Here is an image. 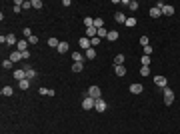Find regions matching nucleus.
Wrapping results in <instances>:
<instances>
[{
	"label": "nucleus",
	"instance_id": "nucleus-34",
	"mask_svg": "<svg viewBox=\"0 0 180 134\" xmlns=\"http://www.w3.org/2000/svg\"><path fill=\"white\" fill-rule=\"evenodd\" d=\"M140 74H142V76H148V74H150V68H148V66H142V68H140Z\"/></svg>",
	"mask_w": 180,
	"mask_h": 134
},
{
	"label": "nucleus",
	"instance_id": "nucleus-26",
	"mask_svg": "<svg viewBox=\"0 0 180 134\" xmlns=\"http://www.w3.org/2000/svg\"><path fill=\"white\" fill-rule=\"evenodd\" d=\"M20 58H22V52H12V54H10V60H12V62H18Z\"/></svg>",
	"mask_w": 180,
	"mask_h": 134
},
{
	"label": "nucleus",
	"instance_id": "nucleus-5",
	"mask_svg": "<svg viewBox=\"0 0 180 134\" xmlns=\"http://www.w3.org/2000/svg\"><path fill=\"white\" fill-rule=\"evenodd\" d=\"M106 108H108V106H106V102H104L102 98H100V100H96V104H94V110H96V112H104Z\"/></svg>",
	"mask_w": 180,
	"mask_h": 134
},
{
	"label": "nucleus",
	"instance_id": "nucleus-6",
	"mask_svg": "<svg viewBox=\"0 0 180 134\" xmlns=\"http://www.w3.org/2000/svg\"><path fill=\"white\" fill-rule=\"evenodd\" d=\"M154 84H156V86H162V88H166L168 80H166L164 76H154Z\"/></svg>",
	"mask_w": 180,
	"mask_h": 134
},
{
	"label": "nucleus",
	"instance_id": "nucleus-14",
	"mask_svg": "<svg viewBox=\"0 0 180 134\" xmlns=\"http://www.w3.org/2000/svg\"><path fill=\"white\" fill-rule=\"evenodd\" d=\"M160 14H162V10H160L158 6H154V8H150V16H152V18H158Z\"/></svg>",
	"mask_w": 180,
	"mask_h": 134
},
{
	"label": "nucleus",
	"instance_id": "nucleus-41",
	"mask_svg": "<svg viewBox=\"0 0 180 134\" xmlns=\"http://www.w3.org/2000/svg\"><path fill=\"white\" fill-rule=\"evenodd\" d=\"M22 8H32V2H22Z\"/></svg>",
	"mask_w": 180,
	"mask_h": 134
},
{
	"label": "nucleus",
	"instance_id": "nucleus-38",
	"mask_svg": "<svg viewBox=\"0 0 180 134\" xmlns=\"http://www.w3.org/2000/svg\"><path fill=\"white\" fill-rule=\"evenodd\" d=\"M140 44H142V46H148V36H140Z\"/></svg>",
	"mask_w": 180,
	"mask_h": 134
},
{
	"label": "nucleus",
	"instance_id": "nucleus-37",
	"mask_svg": "<svg viewBox=\"0 0 180 134\" xmlns=\"http://www.w3.org/2000/svg\"><path fill=\"white\" fill-rule=\"evenodd\" d=\"M144 54H146V56H150V54H152V46H150V44L144 46Z\"/></svg>",
	"mask_w": 180,
	"mask_h": 134
},
{
	"label": "nucleus",
	"instance_id": "nucleus-27",
	"mask_svg": "<svg viewBox=\"0 0 180 134\" xmlns=\"http://www.w3.org/2000/svg\"><path fill=\"white\" fill-rule=\"evenodd\" d=\"M136 22H138L136 18H126V26H128V28H134V26H136Z\"/></svg>",
	"mask_w": 180,
	"mask_h": 134
},
{
	"label": "nucleus",
	"instance_id": "nucleus-19",
	"mask_svg": "<svg viewBox=\"0 0 180 134\" xmlns=\"http://www.w3.org/2000/svg\"><path fill=\"white\" fill-rule=\"evenodd\" d=\"M114 20H116V22H122V24H126V16H124L122 12H116V16H114Z\"/></svg>",
	"mask_w": 180,
	"mask_h": 134
},
{
	"label": "nucleus",
	"instance_id": "nucleus-24",
	"mask_svg": "<svg viewBox=\"0 0 180 134\" xmlns=\"http://www.w3.org/2000/svg\"><path fill=\"white\" fill-rule=\"evenodd\" d=\"M0 92H2V96H12V94H14V90L10 88V86H4Z\"/></svg>",
	"mask_w": 180,
	"mask_h": 134
},
{
	"label": "nucleus",
	"instance_id": "nucleus-20",
	"mask_svg": "<svg viewBox=\"0 0 180 134\" xmlns=\"http://www.w3.org/2000/svg\"><path fill=\"white\" fill-rule=\"evenodd\" d=\"M108 32H110V30H106V28L102 26V28H98V34H96V36H98V38H106V36H108Z\"/></svg>",
	"mask_w": 180,
	"mask_h": 134
},
{
	"label": "nucleus",
	"instance_id": "nucleus-15",
	"mask_svg": "<svg viewBox=\"0 0 180 134\" xmlns=\"http://www.w3.org/2000/svg\"><path fill=\"white\" fill-rule=\"evenodd\" d=\"M72 60H74V62H84V54H80V52H72Z\"/></svg>",
	"mask_w": 180,
	"mask_h": 134
},
{
	"label": "nucleus",
	"instance_id": "nucleus-7",
	"mask_svg": "<svg viewBox=\"0 0 180 134\" xmlns=\"http://www.w3.org/2000/svg\"><path fill=\"white\" fill-rule=\"evenodd\" d=\"M24 70H26V78H28V80H34V78H36V70H34V68L24 66Z\"/></svg>",
	"mask_w": 180,
	"mask_h": 134
},
{
	"label": "nucleus",
	"instance_id": "nucleus-17",
	"mask_svg": "<svg viewBox=\"0 0 180 134\" xmlns=\"http://www.w3.org/2000/svg\"><path fill=\"white\" fill-rule=\"evenodd\" d=\"M72 70H74V72H82V70H84V62H74V64H72Z\"/></svg>",
	"mask_w": 180,
	"mask_h": 134
},
{
	"label": "nucleus",
	"instance_id": "nucleus-18",
	"mask_svg": "<svg viewBox=\"0 0 180 134\" xmlns=\"http://www.w3.org/2000/svg\"><path fill=\"white\" fill-rule=\"evenodd\" d=\"M114 72H116V76H124V74H126L124 64H122V66H114Z\"/></svg>",
	"mask_w": 180,
	"mask_h": 134
},
{
	"label": "nucleus",
	"instance_id": "nucleus-22",
	"mask_svg": "<svg viewBox=\"0 0 180 134\" xmlns=\"http://www.w3.org/2000/svg\"><path fill=\"white\" fill-rule=\"evenodd\" d=\"M58 44H60L58 38H48V46H50V48H58Z\"/></svg>",
	"mask_w": 180,
	"mask_h": 134
},
{
	"label": "nucleus",
	"instance_id": "nucleus-8",
	"mask_svg": "<svg viewBox=\"0 0 180 134\" xmlns=\"http://www.w3.org/2000/svg\"><path fill=\"white\" fill-rule=\"evenodd\" d=\"M16 48H18V52H26L28 50V40H18Z\"/></svg>",
	"mask_w": 180,
	"mask_h": 134
},
{
	"label": "nucleus",
	"instance_id": "nucleus-39",
	"mask_svg": "<svg viewBox=\"0 0 180 134\" xmlns=\"http://www.w3.org/2000/svg\"><path fill=\"white\" fill-rule=\"evenodd\" d=\"M24 36L30 38V36H32V30H30V28H24Z\"/></svg>",
	"mask_w": 180,
	"mask_h": 134
},
{
	"label": "nucleus",
	"instance_id": "nucleus-29",
	"mask_svg": "<svg viewBox=\"0 0 180 134\" xmlns=\"http://www.w3.org/2000/svg\"><path fill=\"white\" fill-rule=\"evenodd\" d=\"M44 4H42V0H32V8H36V10H40Z\"/></svg>",
	"mask_w": 180,
	"mask_h": 134
},
{
	"label": "nucleus",
	"instance_id": "nucleus-32",
	"mask_svg": "<svg viewBox=\"0 0 180 134\" xmlns=\"http://www.w3.org/2000/svg\"><path fill=\"white\" fill-rule=\"evenodd\" d=\"M142 66H150V56L142 54Z\"/></svg>",
	"mask_w": 180,
	"mask_h": 134
},
{
	"label": "nucleus",
	"instance_id": "nucleus-30",
	"mask_svg": "<svg viewBox=\"0 0 180 134\" xmlns=\"http://www.w3.org/2000/svg\"><path fill=\"white\" fill-rule=\"evenodd\" d=\"M104 26V20L102 18H94V28H102Z\"/></svg>",
	"mask_w": 180,
	"mask_h": 134
},
{
	"label": "nucleus",
	"instance_id": "nucleus-9",
	"mask_svg": "<svg viewBox=\"0 0 180 134\" xmlns=\"http://www.w3.org/2000/svg\"><path fill=\"white\" fill-rule=\"evenodd\" d=\"M14 78H16L18 82L24 80V78H26V70H24V68H22V70H14Z\"/></svg>",
	"mask_w": 180,
	"mask_h": 134
},
{
	"label": "nucleus",
	"instance_id": "nucleus-36",
	"mask_svg": "<svg viewBox=\"0 0 180 134\" xmlns=\"http://www.w3.org/2000/svg\"><path fill=\"white\" fill-rule=\"evenodd\" d=\"M28 44H38V38H36V36H34V34H32V36H30V38H28Z\"/></svg>",
	"mask_w": 180,
	"mask_h": 134
},
{
	"label": "nucleus",
	"instance_id": "nucleus-2",
	"mask_svg": "<svg viewBox=\"0 0 180 134\" xmlns=\"http://www.w3.org/2000/svg\"><path fill=\"white\" fill-rule=\"evenodd\" d=\"M88 96L90 98H94V100H100V98H102V90H100V86H90L88 88Z\"/></svg>",
	"mask_w": 180,
	"mask_h": 134
},
{
	"label": "nucleus",
	"instance_id": "nucleus-3",
	"mask_svg": "<svg viewBox=\"0 0 180 134\" xmlns=\"http://www.w3.org/2000/svg\"><path fill=\"white\" fill-rule=\"evenodd\" d=\"M172 102H174V92L166 86V88H164V104H166V106H170Z\"/></svg>",
	"mask_w": 180,
	"mask_h": 134
},
{
	"label": "nucleus",
	"instance_id": "nucleus-33",
	"mask_svg": "<svg viewBox=\"0 0 180 134\" xmlns=\"http://www.w3.org/2000/svg\"><path fill=\"white\" fill-rule=\"evenodd\" d=\"M12 64H14V62L8 58V60H4V62H2V68H12Z\"/></svg>",
	"mask_w": 180,
	"mask_h": 134
},
{
	"label": "nucleus",
	"instance_id": "nucleus-21",
	"mask_svg": "<svg viewBox=\"0 0 180 134\" xmlns=\"http://www.w3.org/2000/svg\"><path fill=\"white\" fill-rule=\"evenodd\" d=\"M28 88H30V80H28V78L20 80V90H28Z\"/></svg>",
	"mask_w": 180,
	"mask_h": 134
},
{
	"label": "nucleus",
	"instance_id": "nucleus-16",
	"mask_svg": "<svg viewBox=\"0 0 180 134\" xmlns=\"http://www.w3.org/2000/svg\"><path fill=\"white\" fill-rule=\"evenodd\" d=\"M124 64V54H116V58H114V66H122Z\"/></svg>",
	"mask_w": 180,
	"mask_h": 134
},
{
	"label": "nucleus",
	"instance_id": "nucleus-31",
	"mask_svg": "<svg viewBox=\"0 0 180 134\" xmlns=\"http://www.w3.org/2000/svg\"><path fill=\"white\" fill-rule=\"evenodd\" d=\"M128 8H130V10H132V12H134V10H138V8H140V4H138V2H136V0H132V2H130V4H128Z\"/></svg>",
	"mask_w": 180,
	"mask_h": 134
},
{
	"label": "nucleus",
	"instance_id": "nucleus-25",
	"mask_svg": "<svg viewBox=\"0 0 180 134\" xmlns=\"http://www.w3.org/2000/svg\"><path fill=\"white\" fill-rule=\"evenodd\" d=\"M106 38H108V40H112V42H114V40H118V32H116V30H110V32H108V36H106Z\"/></svg>",
	"mask_w": 180,
	"mask_h": 134
},
{
	"label": "nucleus",
	"instance_id": "nucleus-13",
	"mask_svg": "<svg viewBox=\"0 0 180 134\" xmlns=\"http://www.w3.org/2000/svg\"><path fill=\"white\" fill-rule=\"evenodd\" d=\"M6 44H8V46H14V44H18L16 36H14V34H8V36H6Z\"/></svg>",
	"mask_w": 180,
	"mask_h": 134
},
{
	"label": "nucleus",
	"instance_id": "nucleus-28",
	"mask_svg": "<svg viewBox=\"0 0 180 134\" xmlns=\"http://www.w3.org/2000/svg\"><path fill=\"white\" fill-rule=\"evenodd\" d=\"M84 26H86V28H90V26H94V18H90V16H86V18H84Z\"/></svg>",
	"mask_w": 180,
	"mask_h": 134
},
{
	"label": "nucleus",
	"instance_id": "nucleus-4",
	"mask_svg": "<svg viewBox=\"0 0 180 134\" xmlns=\"http://www.w3.org/2000/svg\"><path fill=\"white\" fill-rule=\"evenodd\" d=\"M94 104H96V100L90 98V96H86L84 102H82V108H84V110H90V108H94Z\"/></svg>",
	"mask_w": 180,
	"mask_h": 134
},
{
	"label": "nucleus",
	"instance_id": "nucleus-23",
	"mask_svg": "<svg viewBox=\"0 0 180 134\" xmlns=\"http://www.w3.org/2000/svg\"><path fill=\"white\" fill-rule=\"evenodd\" d=\"M58 52H60V54L68 52V42H60V44H58Z\"/></svg>",
	"mask_w": 180,
	"mask_h": 134
},
{
	"label": "nucleus",
	"instance_id": "nucleus-1",
	"mask_svg": "<svg viewBox=\"0 0 180 134\" xmlns=\"http://www.w3.org/2000/svg\"><path fill=\"white\" fill-rule=\"evenodd\" d=\"M156 6L162 10V14H164V16H174V6H170V4H164V2H158Z\"/></svg>",
	"mask_w": 180,
	"mask_h": 134
},
{
	"label": "nucleus",
	"instance_id": "nucleus-12",
	"mask_svg": "<svg viewBox=\"0 0 180 134\" xmlns=\"http://www.w3.org/2000/svg\"><path fill=\"white\" fill-rule=\"evenodd\" d=\"M84 56H86L88 60H94V58H96V48H88V50L84 52Z\"/></svg>",
	"mask_w": 180,
	"mask_h": 134
},
{
	"label": "nucleus",
	"instance_id": "nucleus-10",
	"mask_svg": "<svg viewBox=\"0 0 180 134\" xmlns=\"http://www.w3.org/2000/svg\"><path fill=\"white\" fill-rule=\"evenodd\" d=\"M78 44H80V48H84V52H86L88 48H92V44H90L88 38H80V40H78Z\"/></svg>",
	"mask_w": 180,
	"mask_h": 134
},
{
	"label": "nucleus",
	"instance_id": "nucleus-11",
	"mask_svg": "<svg viewBox=\"0 0 180 134\" xmlns=\"http://www.w3.org/2000/svg\"><path fill=\"white\" fill-rule=\"evenodd\" d=\"M142 90H144L142 84H130V92L132 94H142Z\"/></svg>",
	"mask_w": 180,
	"mask_h": 134
},
{
	"label": "nucleus",
	"instance_id": "nucleus-35",
	"mask_svg": "<svg viewBox=\"0 0 180 134\" xmlns=\"http://www.w3.org/2000/svg\"><path fill=\"white\" fill-rule=\"evenodd\" d=\"M90 44H92V48H96V46L100 44V38H98V36H96V38H92V40H90Z\"/></svg>",
	"mask_w": 180,
	"mask_h": 134
},
{
	"label": "nucleus",
	"instance_id": "nucleus-40",
	"mask_svg": "<svg viewBox=\"0 0 180 134\" xmlns=\"http://www.w3.org/2000/svg\"><path fill=\"white\" fill-rule=\"evenodd\" d=\"M48 90H50V88H40V90H38V92H40L42 96H48Z\"/></svg>",
	"mask_w": 180,
	"mask_h": 134
}]
</instances>
